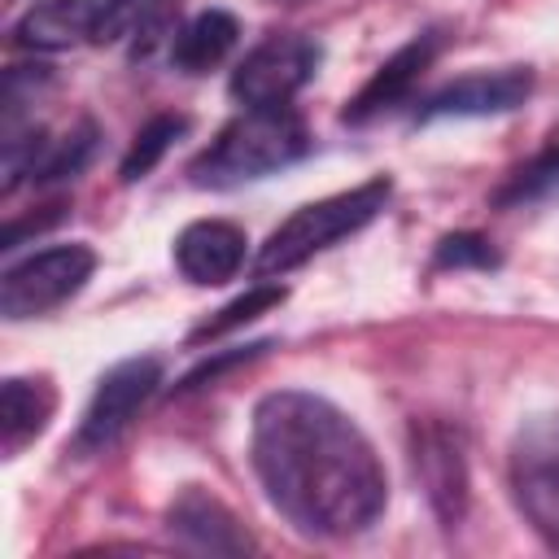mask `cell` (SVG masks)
<instances>
[{"mask_svg":"<svg viewBox=\"0 0 559 559\" xmlns=\"http://www.w3.org/2000/svg\"><path fill=\"white\" fill-rule=\"evenodd\" d=\"M253 472L271 507L310 537H354L389 502L362 428L319 393L280 389L253 406Z\"/></svg>","mask_w":559,"mask_h":559,"instance_id":"1","label":"cell"},{"mask_svg":"<svg viewBox=\"0 0 559 559\" xmlns=\"http://www.w3.org/2000/svg\"><path fill=\"white\" fill-rule=\"evenodd\" d=\"M310 127L293 105H262L236 114L188 166L197 188H236L284 170L310 153Z\"/></svg>","mask_w":559,"mask_h":559,"instance_id":"2","label":"cell"},{"mask_svg":"<svg viewBox=\"0 0 559 559\" xmlns=\"http://www.w3.org/2000/svg\"><path fill=\"white\" fill-rule=\"evenodd\" d=\"M393 197V183L384 175L367 179V183H354L345 192H332L323 201H310L301 210H293L262 245L258 253V275H284L301 262H310L314 253L332 249L336 240L362 231Z\"/></svg>","mask_w":559,"mask_h":559,"instance_id":"3","label":"cell"},{"mask_svg":"<svg viewBox=\"0 0 559 559\" xmlns=\"http://www.w3.org/2000/svg\"><path fill=\"white\" fill-rule=\"evenodd\" d=\"M507 476L520 515L550 550H559V411L533 415L515 428Z\"/></svg>","mask_w":559,"mask_h":559,"instance_id":"4","label":"cell"},{"mask_svg":"<svg viewBox=\"0 0 559 559\" xmlns=\"http://www.w3.org/2000/svg\"><path fill=\"white\" fill-rule=\"evenodd\" d=\"M96 271V253L87 245H52L0 275V314L4 319H35L70 301Z\"/></svg>","mask_w":559,"mask_h":559,"instance_id":"5","label":"cell"},{"mask_svg":"<svg viewBox=\"0 0 559 559\" xmlns=\"http://www.w3.org/2000/svg\"><path fill=\"white\" fill-rule=\"evenodd\" d=\"M157 384H162V358H153V354L122 358L118 367H109L79 419L70 450L87 459V454H100L105 445H114L127 432V424L140 415V406L157 393Z\"/></svg>","mask_w":559,"mask_h":559,"instance_id":"6","label":"cell"},{"mask_svg":"<svg viewBox=\"0 0 559 559\" xmlns=\"http://www.w3.org/2000/svg\"><path fill=\"white\" fill-rule=\"evenodd\" d=\"M319 66V44L306 35H271L258 48L245 52V61L231 70V96L245 109H262V105H288Z\"/></svg>","mask_w":559,"mask_h":559,"instance_id":"7","label":"cell"},{"mask_svg":"<svg viewBox=\"0 0 559 559\" xmlns=\"http://www.w3.org/2000/svg\"><path fill=\"white\" fill-rule=\"evenodd\" d=\"M411 463H415L419 489L428 493L437 520L445 528H454L467 515V454H463V437L450 424L424 419L411 432Z\"/></svg>","mask_w":559,"mask_h":559,"instance_id":"8","label":"cell"},{"mask_svg":"<svg viewBox=\"0 0 559 559\" xmlns=\"http://www.w3.org/2000/svg\"><path fill=\"white\" fill-rule=\"evenodd\" d=\"M533 92V70L528 66H507V70H480V74H463L445 87H437L415 118L419 122H437V118H489V114H511L515 105H524Z\"/></svg>","mask_w":559,"mask_h":559,"instance_id":"9","label":"cell"},{"mask_svg":"<svg viewBox=\"0 0 559 559\" xmlns=\"http://www.w3.org/2000/svg\"><path fill=\"white\" fill-rule=\"evenodd\" d=\"M166 528L183 550H197V555H245V550H253V537L240 528V520L214 493H205L197 485H188L170 502Z\"/></svg>","mask_w":559,"mask_h":559,"instance_id":"10","label":"cell"},{"mask_svg":"<svg viewBox=\"0 0 559 559\" xmlns=\"http://www.w3.org/2000/svg\"><path fill=\"white\" fill-rule=\"evenodd\" d=\"M441 44H445L441 31H424V35H415L411 44H402V48L358 87V96L345 105V122H367V118L393 109V105L419 83V74L432 66V57L441 52Z\"/></svg>","mask_w":559,"mask_h":559,"instance_id":"11","label":"cell"},{"mask_svg":"<svg viewBox=\"0 0 559 559\" xmlns=\"http://www.w3.org/2000/svg\"><path fill=\"white\" fill-rule=\"evenodd\" d=\"M245 231L227 218H197L175 240V266L192 284H227L245 262Z\"/></svg>","mask_w":559,"mask_h":559,"instance_id":"12","label":"cell"},{"mask_svg":"<svg viewBox=\"0 0 559 559\" xmlns=\"http://www.w3.org/2000/svg\"><path fill=\"white\" fill-rule=\"evenodd\" d=\"M100 4L105 0H39L17 17L13 44L31 52H61L83 39H96Z\"/></svg>","mask_w":559,"mask_h":559,"instance_id":"13","label":"cell"},{"mask_svg":"<svg viewBox=\"0 0 559 559\" xmlns=\"http://www.w3.org/2000/svg\"><path fill=\"white\" fill-rule=\"evenodd\" d=\"M57 411V389L44 376H9L0 389V445L4 454H17L22 445H31L48 419Z\"/></svg>","mask_w":559,"mask_h":559,"instance_id":"14","label":"cell"},{"mask_svg":"<svg viewBox=\"0 0 559 559\" xmlns=\"http://www.w3.org/2000/svg\"><path fill=\"white\" fill-rule=\"evenodd\" d=\"M240 39V22L227 9H205L192 22H183L170 39V66L183 74H205L214 70Z\"/></svg>","mask_w":559,"mask_h":559,"instance_id":"15","label":"cell"},{"mask_svg":"<svg viewBox=\"0 0 559 559\" xmlns=\"http://www.w3.org/2000/svg\"><path fill=\"white\" fill-rule=\"evenodd\" d=\"M179 0H105L100 17H96V44L135 35V52H148L153 39L170 26Z\"/></svg>","mask_w":559,"mask_h":559,"instance_id":"16","label":"cell"},{"mask_svg":"<svg viewBox=\"0 0 559 559\" xmlns=\"http://www.w3.org/2000/svg\"><path fill=\"white\" fill-rule=\"evenodd\" d=\"M183 131H188V118H183V114H157V118H148V122L135 131V140H131V148H127V157H122V166H118L122 183L144 179V175L170 153V144H175Z\"/></svg>","mask_w":559,"mask_h":559,"instance_id":"17","label":"cell"},{"mask_svg":"<svg viewBox=\"0 0 559 559\" xmlns=\"http://www.w3.org/2000/svg\"><path fill=\"white\" fill-rule=\"evenodd\" d=\"M92 153H96V122H79V127H70L61 140H48V148H44V157H39V166H35V183H57V179H74L87 162H92Z\"/></svg>","mask_w":559,"mask_h":559,"instance_id":"18","label":"cell"},{"mask_svg":"<svg viewBox=\"0 0 559 559\" xmlns=\"http://www.w3.org/2000/svg\"><path fill=\"white\" fill-rule=\"evenodd\" d=\"M284 301V284H253L245 297H236V301H227L223 310H214L197 332H192V345H205V341H218V336H227L231 328H240V323H253L258 314H266V310H275Z\"/></svg>","mask_w":559,"mask_h":559,"instance_id":"19","label":"cell"},{"mask_svg":"<svg viewBox=\"0 0 559 559\" xmlns=\"http://www.w3.org/2000/svg\"><path fill=\"white\" fill-rule=\"evenodd\" d=\"M559 188V140H550L537 157H528L498 192H493V201L498 205H524V201H537V197H546V192H555Z\"/></svg>","mask_w":559,"mask_h":559,"instance_id":"20","label":"cell"},{"mask_svg":"<svg viewBox=\"0 0 559 559\" xmlns=\"http://www.w3.org/2000/svg\"><path fill=\"white\" fill-rule=\"evenodd\" d=\"M432 266H441V271H459V266H498V253L489 249L485 236L459 231V236H445V240L437 245Z\"/></svg>","mask_w":559,"mask_h":559,"instance_id":"21","label":"cell"},{"mask_svg":"<svg viewBox=\"0 0 559 559\" xmlns=\"http://www.w3.org/2000/svg\"><path fill=\"white\" fill-rule=\"evenodd\" d=\"M275 4H301V0H275Z\"/></svg>","mask_w":559,"mask_h":559,"instance_id":"22","label":"cell"}]
</instances>
